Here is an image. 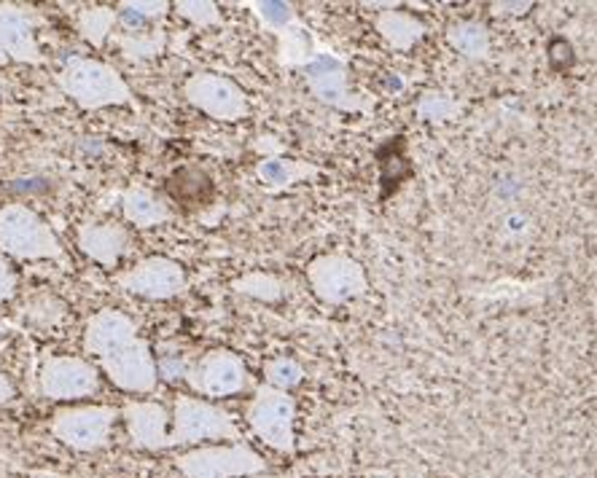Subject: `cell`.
<instances>
[{
  "mask_svg": "<svg viewBox=\"0 0 597 478\" xmlns=\"http://www.w3.org/2000/svg\"><path fill=\"white\" fill-rule=\"evenodd\" d=\"M57 83L83 111H100V108L132 102L130 83L121 79L119 70L108 62L89 60V57H73L57 73Z\"/></svg>",
  "mask_w": 597,
  "mask_h": 478,
  "instance_id": "1",
  "label": "cell"
},
{
  "mask_svg": "<svg viewBox=\"0 0 597 478\" xmlns=\"http://www.w3.org/2000/svg\"><path fill=\"white\" fill-rule=\"evenodd\" d=\"M0 250L19 261H41V258L60 261L66 258L54 229L36 210L19 202L0 208Z\"/></svg>",
  "mask_w": 597,
  "mask_h": 478,
  "instance_id": "2",
  "label": "cell"
},
{
  "mask_svg": "<svg viewBox=\"0 0 597 478\" xmlns=\"http://www.w3.org/2000/svg\"><path fill=\"white\" fill-rule=\"evenodd\" d=\"M237 438H240V430H237L235 417L229 411L208 404V400L178 396L172 430L167 436V449L195 447V444L202 441H237Z\"/></svg>",
  "mask_w": 597,
  "mask_h": 478,
  "instance_id": "3",
  "label": "cell"
},
{
  "mask_svg": "<svg viewBox=\"0 0 597 478\" xmlns=\"http://www.w3.org/2000/svg\"><path fill=\"white\" fill-rule=\"evenodd\" d=\"M183 478H248L267 470L265 457L248 444L232 447H197L176 460Z\"/></svg>",
  "mask_w": 597,
  "mask_h": 478,
  "instance_id": "4",
  "label": "cell"
},
{
  "mask_svg": "<svg viewBox=\"0 0 597 478\" xmlns=\"http://www.w3.org/2000/svg\"><path fill=\"white\" fill-rule=\"evenodd\" d=\"M119 409L113 406H68L51 417V436L73 451H98L111 438Z\"/></svg>",
  "mask_w": 597,
  "mask_h": 478,
  "instance_id": "5",
  "label": "cell"
},
{
  "mask_svg": "<svg viewBox=\"0 0 597 478\" xmlns=\"http://www.w3.org/2000/svg\"><path fill=\"white\" fill-rule=\"evenodd\" d=\"M293 419H297V400L288 392L275 390V387H261L248 404L250 430L275 451L291 455L293 447H297V441H293L297 438L293 436Z\"/></svg>",
  "mask_w": 597,
  "mask_h": 478,
  "instance_id": "6",
  "label": "cell"
},
{
  "mask_svg": "<svg viewBox=\"0 0 597 478\" xmlns=\"http://www.w3.org/2000/svg\"><path fill=\"white\" fill-rule=\"evenodd\" d=\"M312 293L326 303H345L366 293V271L350 256H318L307 267Z\"/></svg>",
  "mask_w": 597,
  "mask_h": 478,
  "instance_id": "7",
  "label": "cell"
},
{
  "mask_svg": "<svg viewBox=\"0 0 597 478\" xmlns=\"http://www.w3.org/2000/svg\"><path fill=\"white\" fill-rule=\"evenodd\" d=\"M183 379L191 390L208 398L237 396L250 387L248 366L229 350L205 352L195 366H189Z\"/></svg>",
  "mask_w": 597,
  "mask_h": 478,
  "instance_id": "8",
  "label": "cell"
},
{
  "mask_svg": "<svg viewBox=\"0 0 597 478\" xmlns=\"http://www.w3.org/2000/svg\"><path fill=\"white\" fill-rule=\"evenodd\" d=\"M100 371L89 360L73 355H51L38 374V390L49 400H79L98 392Z\"/></svg>",
  "mask_w": 597,
  "mask_h": 478,
  "instance_id": "9",
  "label": "cell"
},
{
  "mask_svg": "<svg viewBox=\"0 0 597 478\" xmlns=\"http://www.w3.org/2000/svg\"><path fill=\"white\" fill-rule=\"evenodd\" d=\"M186 100L216 121H240L248 116V97L227 76L195 73L183 87Z\"/></svg>",
  "mask_w": 597,
  "mask_h": 478,
  "instance_id": "10",
  "label": "cell"
},
{
  "mask_svg": "<svg viewBox=\"0 0 597 478\" xmlns=\"http://www.w3.org/2000/svg\"><path fill=\"white\" fill-rule=\"evenodd\" d=\"M117 286L140 299L165 301L186 290V271L178 261L165 256H151L127 271H119Z\"/></svg>",
  "mask_w": 597,
  "mask_h": 478,
  "instance_id": "11",
  "label": "cell"
},
{
  "mask_svg": "<svg viewBox=\"0 0 597 478\" xmlns=\"http://www.w3.org/2000/svg\"><path fill=\"white\" fill-rule=\"evenodd\" d=\"M100 368L125 392H151L159 379L151 345L140 336L127 347H121V350L100 358Z\"/></svg>",
  "mask_w": 597,
  "mask_h": 478,
  "instance_id": "12",
  "label": "cell"
},
{
  "mask_svg": "<svg viewBox=\"0 0 597 478\" xmlns=\"http://www.w3.org/2000/svg\"><path fill=\"white\" fill-rule=\"evenodd\" d=\"M38 14L28 6L0 3V68L6 62L41 64V49L36 41Z\"/></svg>",
  "mask_w": 597,
  "mask_h": 478,
  "instance_id": "13",
  "label": "cell"
},
{
  "mask_svg": "<svg viewBox=\"0 0 597 478\" xmlns=\"http://www.w3.org/2000/svg\"><path fill=\"white\" fill-rule=\"evenodd\" d=\"M305 76L310 92L326 106L339 108V111H356L358 102L350 97L348 89V64L342 57L331 51H316L305 68H299Z\"/></svg>",
  "mask_w": 597,
  "mask_h": 478,
  "instance_id": "14",
  "label": "cell"
},
{
  "mask_svg": "<svg viewBox=\"0 0 597 478\" xmlns=\"http://www.w3.org/2000/svg\"><path fill=\"white\" fill-rule=\"evenodd\" d=\"M138 339V326L130 315L119 312V309H100L87 322L83 331V352L94 355V358H106V355L121 350L130 341Z\"/></svg>",
  "mask_w": 597,
  "mask_h": 478,
  "instance_id": "15",
  "label": "cell"
},
{
  "mask_svg": "<svg viewBox=\"0 0 597 478\" xmlns=\"http://www.w3.org/2000/svg\"><path fill=\"white\" fill-rule=\"evenodd\" d=\"M121 417H125L127 432H130L135 447L149 451L167 449L170 415H167L165 406L151 404V400H127Z\"/></svg>",
  "mask_w": 597,
  "mask_h": 478,
  "instance_id": "16",
  "label": "cell"
},
{
  "mask_svg": "<svg viewBox=\"0 0 597 478\" xmlns=\"http://www.w3.org/2000/svg\"><path fill=\"white\" fill-rule=\"evenodd\" d=\"M127 245H130V235L121 223H83L79 229L81 253L106 269L117 267L119 258L127 253Z\"/></svg>",
  "mask_w": 597,
  "mask_h": 478,
  "instance_id": "17",
  "label": "cell"
},
{
  "mask_svg": "<svg viewBox=\"0 0 597 478\" xmlns=\"http://www.w3.org/2000/svg\"><path fill=\"white\" fill-rule=\"evenodd\" d=\"M121 210L130 223L138 229H153V226H162L172 218V210L167 208L165 199H159L157 193L143 189V186H132L121 193Z\"/></svg>",
  "mask_w": 597,
  "mask_h": 478,
  "instance_id": "18",
  "label": "cell"
},
{
  "mask_svg": "<svg viewBox=\"0 0 597 478\" xmlns=\"http://www.w3.org/2000/svg\"><path fill=\"white\" fill-rule=\"evenodd\" d=\"M377 30H380V36L396 51H409L422 36H426V24H422L420 19L396 9L382 11V14L377 17Z\"/></svg>",
  "mask_w": 597,
  "mask_h": 478,
  "instance_id": "19",
  "label": "cell"
},
{
  "mask_svg": "<svg viewBox=\"0 0 597 478\" xmlns=\"http://www.w3.org/2000/svg\"><path fill=\"white\" fill-rule=\"evenodd\" d=\"M307 176H318V167L305 165V161L280 159V157L261 159L259 165H256V178H259L261 183L272 191L286 189V186L297 183V180H307Z\"/></svg>",
  "mask_w": 597,
  "mask_h": 478,
  "instance_id": "20",
  "label": "cell"
},
{
  "mask_svg": "<svg viewBox=\"0 0 597 478\" xmlns=\"http://www.w3.org/2000/svg\"><path fill=\"white\" fill-rule=\"evenodd\" d=\"M278 51L282 68H305V64L310 62V57L316 54L310 30H307L299 19L288 24V28H282L278 32Z\"/></svg>",
  "mask_w": 597,
  "mask_h": 478,
  "instance_id": "21",
  "label": "cell"
},
{
  "mask_svg": "<svg viewBox=\"0 0 597 478\" xmlns=\"http://www.w3.org/2000/svg\"><path fill=\"white\" fill-rule=\"evenodd\" d=\"M447 41L449 47L460 51L468 60H485L490 54V32L479 22H468L466 19V22L449 24Z\"/></svg>",
  "mask_w": 597,
  "mask_h": 478,
  "instance_id": "22",
  "label": "cell"
},
{
  "mask_svg": "<svg viewBox=\"0 0 597 478\" xmlns=\"http://www.w3.org/2000/svg\"><path fill=\"white\" fill-rule=\"evenodd\" d=\"M119 17L117 9H108V6H92V9H83L79 14V32L83 41H89L92 47H102L117 28Z\"/></svg>",
  "mask_w": 597,
  "mask_h": 478,
  "instance_id": "23",
  "label": "cell"
},
{
  "mask_svg": "<svg viewBox=\"0 0 597 478\" xmlns=\"http://www.w3.org/2000/svg\"><path fill=\"white\" fill-rule=\"evenodd\" d=\"M121 54L130 60H146V57L162 54L167 47L165 30H135L117 38Z\"/></svg>",
  "mask_w": 597,
  "mask_h": 478,
  "instance_id": "24",
  "label": "cell"
},
{
  "mask_svg": "<svg viewBox=\"0 0 597 478\" xmlns=\"http://www.w3.org/2000/svg\"><path fill=\"white\" fill-rule=\"evenodd\" d=\"M232 288L237 293L250 296V299L259 301H278L282 299V282L278 277L265 275V271H253V275L240 277V280L232 282Z\"/></svg>",
  "mask_w": 597,
  "mask_h": 478,
  "instance_id": "25",
  "label": "cell"
},
{
  "mask_svg": "<svg viewBox=\"0 0 597 478\" xmlns=\"http://www.w3.org/2000/svg\"><path fill=\"white\" fill-rule=\"evenodd\" d=\"M267 374V387H275V390L288 392L291 387H297L301 379H305V371H301V366L297 360L291 358H278V360H269L265 366Z\"/></svg>",
  "mask_w": 597,
  "mask_h": 478,
  "instance_id": "26",
  "label": "cell"
},
{
  "mask_svg": "<svg viewBox=\"0 0 597 478\" xmlns=\"http://www.w3.org/2000/svg\"><path fill=\"white\" fill-rule=\"evenodd\" d=\"M253 6L256 17L261 19V24L269 28L278 36L282 28H288L291 22H297V11L291 3H282V0H265V3H250Z\"/></svg>",
  "mask_w": 597,
  "mask_h": 478,
  "instance_id": "27",
  "label": "cell"
},
{
  "mask_svg": "<svg viewBox=\"0 0 597 478\" xmlns=\"http://www.w3.org/2000/svg\"><path fill=\"white\" fill-rule=\"evenodd\" d=\"M176 11L183 19H189L191 24H197V28H213V24H221V11L216 9V3H197V0H181V3H176Z\"/></svg>",
  "mask_w": 597,
  "mask_h": 478,
  "instance_id": "28",
  "label": "cell"
},
{
  "mask_svg": "<svg viewBox=\"0 0 597 478\" xmlns=\"http://www.w3.org/2000/svg\"><path fill=\"white\" fill-rule=\"evenodd\" d=\"M189 366H191L189 355L172 352V347L165 345L162 352H159V360H157V377L167 379V382H178V379L186 377Z\"/></svg>",
  "mask_w": 597,
  "mask_h": 478,
  "instance_id": "29",
  "label": "cell"
},
{
  "mask_svg": "<svg viewBox=\"0 0 597 478\" xmlns=\"http://www.w3.org/2000/svg\"><path fill=\"white\" fill-rule=\"evenodd\" d=\"M119 11H127V14L143 19V22H151V19L165 17L167 11H170V3H165V0H157V3H143V0H125V3H119Z\"/></svg>",
  "mask_w": 597,
  "mask_h": 478,
  "instance_id": "30",
  "label": "cell"
},
{
  "mask_svg": "<svg viewBox=\"0 0 597 478\" xmlns=\"http://www.w3.org/2000/svg\"><path fill=\"white\" fill-rule=\"evenodd\" d=\"M455 111H458V106H455L452 100L445 94H426L420 102V113L426 116V119H449Z\"/></svg>",
  "mask_w": 597,
  "mask_h": 478,
  "instance_id": "31",
  "label": "cell"
},
{
  "mask_svg": "<svg viewBox=\"0 0 597 478\" xmlns=\"http://www.w3.org/2000/svg\"><path fill=\"white\" fill-rule=\"evenodd\" d=\"M17 271L11 267L9 261H6L3 256H0V301H9L14 299L17 293Z\"/></svg>",
  "mask_w": 597,
  "mask_h": 478,
  "instance_id": "32",
  "label": "cell"
},
{
  "mask_svg": "<svg viewBox=\"0 0 597 478\" xmlns=\"http://www.w3.org/2000/svg\"><path fill=\"white\" fill-rule=\"evenodd\" d=\"M11 398H14V387H11L9 379H6V374H0V406L9 404Z\"/></svg>",
  "mask_w": 597,
  "mask_h": 478,
  "instance_id": "33",
  "label": "cell"
},
{
  "mask_svg": "<svg viewBox=\"0 0 597 478\" xmlns=\"http://www.w3.org/2000/svg\"><path fill=\"white\" fill-rule=\"evenodd\" d=\"M496 9L504 11V14H525L530 9V3H498Z\"/></svg>",
  "mask_w": 597,
  "mask_h": 478,
  "instance_id": "34",
  "label": "cell"
}]
</instances>
